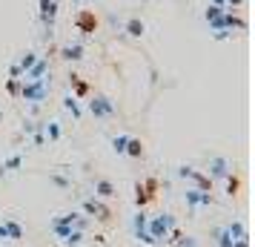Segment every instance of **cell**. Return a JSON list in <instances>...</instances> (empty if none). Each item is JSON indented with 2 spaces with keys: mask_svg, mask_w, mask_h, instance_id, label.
Returning a JSON list of instances; mask_svg holds the SVG:
<instances>
[{
  "mask_svg": "<svg viewBox=\"0 0 255 247\" xmlns=\"http://www.w3.org/2000/svg\"><path fill=\"white\" fill-rule=\"evenodd\" d=\"M52 92V81L49 78H40V81H20V95L17 98H23L26 104H43Z\"/></svg>",
  "mask_w": 255,
  "mask_h": 247,
  "instance_id": "cell-1",
  "label": "cell"
},
{
  "mask_svg": "<svg viewBox=\"0 0 255 247\" xmlns=\"http://www.w3.org/2000/svg\"><path fill=\"white\" fill-rule=\"evenodd\" d=\"M172 227H178L172 213H158V216H152L149 222H146V230H149V236L158 242V245H166V239H169V230H172Z\"/></svg>",
  "mask_w": 255,
  "mask_h": 247,
  "instance_id": "cell-2",
  "label": "cell"
},
{
  "mask_svg": "<svg viewBox=\"0 0 255 247\" xmlns=\"http://www.w3.org/2000/svg\"><path fill=\"white\" fill-rule=\"evenodd\" d=\"M86 109H89V115L98 118V121H109V118L118 115L115 101H112V98H106V95H89Z\"/></svg>",
  "mask_w": 255,
  "mask_h": 247,
  "instance_id": "cell-3",
  "label": "cell"
},
{
  "mask_svg": "<svg viewBox=\"0 0 255 247\" xmlns=\"http://www.w3.org/2000/svg\"><path fill=\"white\" fill-rule=\"evenodd\" d=\"M81 210H83V216H89V219H95V222H101V224L112 222V210H109L101 199H95V196L81 201Z\"/></svg>",
  "mask_w": 255,
  "mask_h": 247,
  "instance_id": "cell-4",
  "label": "cell"
},
{
  "mask_svg": "<svg viewBox=\"0 0 255 247\" xmlns=\"http://www.w3.org/2000/svg\"><path fill=\"white\" fill-rule=\"evenodd\" d=\"M178 176H181V178H189V181L195 184V190L212 193V178H209L207 173H201V170H195V167H186V164H181V167H178Z\"/></svg>",
  "mask_w": 255,
  "mask_h": 247,
  "instance_id": "cell-5",
  "label": "cell"
},
{
  "mask_svg": "<svg viewBox=\"0 0 255 247\" xmlns=\"http://www.w3.org/2000/svg\"><path fill=\"white\" fill-rule=\"evenodd\" d=\"M146 222H149V216L143 210H138L135 216H132V233H135V239H138L140 245H149V247H158V242L149 236V230H146Z\"/></svg>",
  "mask_w": 255,
  "mask_h": 247,
  "instance_id": "cell-6",
  "label": "cell"
},
{
  "mask_svg": "<svg viewBox=\"0 0 255 247\" xmlns=\"http://www.w3.org/2000/svg\"><path fill=\"white\" fill-rule=\"evenodd\" d=\"M155 190H158V181H155V178L135 181V204H138V210H143V207L155 199Z\"/></svg>",
  "mask_w": 255,
  "mask_h": 247,
  "instance_id": "cell-7",
  "label": "cell"
},
{
  "mask_svg": "<svg viewBox=\"0 0 255 247\" xmlns=\"http://www.w3.org/2000/svg\"><path fill=\"white\" fill-rule=\"evenodd\" d=\"M184 201H186V207L195 213L198 207H212V204H215V196H212V193H204V190L189 187L184 193Z\"/></svg>",
  "mask_w": 255,
  "mask_h": 247,
  "instance_id": "cell-8",
  "label": "cell"
},
{
  "mask_svg": "<svg viewBox=\"0 0 255 247\" xmlns=\"http://www.w3.org/2000/svg\"><path fill=\"white\" fill-rule=\"evenodd\" d=\"M232 173V161L230 158H224V155H212L209 158V178L215 181V178H227Z\"/></svg>",
  "mask_w": 255,
  "mask_h": 247,
  "instance_id": "cell-9",
  "label": "cell"
},
{
  "mask_svg": "<svg viewBox=\"0 0 255 247\" xmlns=\"http://www.w3.org/2000/svg\"><path fill=\"white\" fill-rule=\"evenodd\" d=\"M75 29H78V32H83V35H92L95 29H98V17H95V12L83 9V12L75 17Z\"/></svg>",
  "mask_w": 255,
  "mask_h": 247,
  "instance_id": "cell-10",
  "label": "cell"
},
{
  "mask_svg": "<svg viewBox=\"0 0 255 247\" xmlns=\"http://www.w3.org/2000/svg\"><path fill=\"white\" fill-rule=\"evenodd\" d=\"M58 9H60V3H55V0H40V23L46 26V29H52V26H55Z\"/></svg>",
  "mask_w": 255,
  "mask_h": 247,
  "instance_id": "cell-11",
  "label": "cell"
},
{
  "mask_svg": "<svg viewBox=\"0 0 255 247\" xmlns=\"http://www.w3.org/2000/svg\"><path fill=\"white\" fill-rule=\"evenodd\" d=\"M115 196H118V187L109 178H104V176L95 178V199H115Z\"/></svg>",
  "mask_w": 255,
  "mask_h": 247,
  "instance_id": "cell-12",
  "label": "cell"
},
{
  "mask_svg": "<svg viewBox=\"0 0 255 247\" xmlns=\"http://www.w3.org/2000/svg\"><path fill=\"white\" fill-rule=\"evenodd\" d=\"M46 75H49V60H46V58H37L35 66L26 72L20 81H40V78H46Z\"/></svg>",
  "mask_w": 255,
  "mask_h": 247,
  "instance_id": "cell-13",
  "label": "cell"
},
{
  "mask_svg": "<svg viewBox=\"0 0 255 247\" xmlns=\"http://www.w3.org/2000/svg\"><path fill=\"white\" fill-rule=\"evenodd\" d=\"M69 83H72V95H75L78 101H81V98H89V95H92V89H89V83L83 81L81 75H75V72L69 75Z\"/></svg>",
  "mask_w": 255,
  "mask_h": 247,
  "instance_id": "cell-14",
  "label": "cell"
},
{
  "mask_svg": "<svg viewBox=\"0 0 255 247\" xmlns=\"http://www.w3.org/2000/svg\"><path fill=\"white\" fill-rule=\"evenodd\" d=\"M60 58L66 60V63H78V60H83V43H66V46L60 49Z\"/></svg>",
  "mask_w": 255,
  "mask_h": 247,
  "instance_id": "cell-15",
  "label": "cell"
},
{
  "mask_svg": "<svg viewBox=\"0 0 255 247\" xmlns=\"http://www.w3.org/2000/svg\"><path fill=\"white\" fill-rule=\"evenodd\" d=\"M3 227H6V236H9V242H23L26 239V230L20 222H14V219H6L3 222Z\"/></svg>",
  "mask_w": 255,
  "mask_h": 247,
  "instance_id": "cell-16",
  "label": "cell"
},
{
  "mask_svg": "<svg viewBox=\"0 0 255 247\" xmlns=\"http://www.w3.org/2000/svg\"><path fill=\"white\" fill-rule=\"evenodd\" d=\"M124 32H127L129 37H143V32H146V23H143L140 17H129L127 23H124Z\"/></svg>",
  "mask_w": 255,
  "mask_h": 247,
  "instance_id": "cell-17",
  "label": "cell"
},
{
  "mask_svg": "<svg viewBox=\"0 0 255 247\" xmlns=\"http://www.w3.org/2000/svg\"><path fill=\"white\" fill-rule=\"evenodd\" d=\"M20 167H23V155L14 153V155H9V158L0 164V176H9V173H14V170H20Z\"/></svg>",
  "mask_w": 255,
  "mask_h": 247,
  "instance_id": "cell-18",
  "label": "cell"
},
{
  "mask_svg": "<svg viewBox=\"0 0 255 247\" xmlns=\"http://www.w3.org/2000/svg\"><path fill=\"white\" fill-rule=\"evenodd\" d=\"M212 245H215V247H232V236L227 233V227H224V224L212 230Z\"/></svg>",
  "mask_w": 255,
  "mask_h": 247,
  "instance_id": "cell-19",
  "label": "cell"
},
{
  "mask_svg": "<svg viewBox=\"0 0 255 247\" xmlns=\"http://www.w3.org/2000/svg\"><path fill=\"white\" fill-rule=\"evenodd\" d=\"M43 135H46V141L58 144L63 138V130H60V121H46V127H43Z\"/></svg>",
  "mask_w": 255,
  "mask_h": 247,
  "instance_id": "cell-20",
  "label": "cell"
},
{
  "mask_svg": "<svg viewBox=\"0 0 255 247\" xmlns=\"http://www.w3.org/2000/svg\"><path fill=\"white\" fill-rule=\"evenodd\" d=\"M63 109L72 112L75 121H81V118H83V109H81V104H78V98H75V95H63Z\"/></svg>",
  "mask_w": 255,
  "mask_h": 247,
  "instance_id": "cell-21",
  "label": "cell"
},
{
  "mask_svg": "<svg viewBox=\"0 0 255 247\" xmlns=\"http://www.w3.org/2000/svg\"><path fill=\"white\" fill-rule=\"evenodd\" d=\"M224 227H227V233L232 236V242H238V239H247V224H244L241 219H235V222L224 224Z\"/></svg>",
  "mask_w": 255,
  "mask_h": 247,
  "instance_id": "cell-22",
  "label": "cell"
},
{
  "mask_svg": "<svg viewBox=\"0 0 255 247\" xmlns=\"http://www.w3.org/2000/svg\"><path fill=\"white\" fill-rule=\"evenodd\" d=\"M124 155L135 158V161H138V158H143V141H140V138H132V135H129V141H127V153H124Z\"/></svg>",
  "mask_w": 255,
  "mask_h": 247,
  "instance_id": "cell-23",
  "label": "cell"
},
{
  "mask_svg": "<svg viewBox=\"0 0 255 247\" xmlns=\"http://www.w3.org/2000/svg\"><path fill=\"white\" fill-rule=\"evenodd\" d=\"M40 58V55H37V52H32V49H29V52H23V55H20V60H17V66H20V72H29L32 69V66H35V60Z\"/></svg>",
  "mask_w": 255,
  "mask_h": 247,
  "instance_id": "cell-24",
  "label": "cell"
},
{
  "mask_svg": "<svg viewBox=\"0 0 255 247\" xmlns=\"http://www.w3.org/2000/svg\"><path fill=\"white\" fill-rule=\"evenodd\" d=\"M83 242H86V233H83V230H72V233L63 239V245L66 247H81Z\"/></svg>",
  "mask_w": 255,
  "mask_h": 247,
  "instance_id": "cell-25",
  "label": "cell"
},
{
  "mask_svg": "<svg viewBox=\"0 0 255 247\" xmlns=\"http://www.w3.org/2000/svg\"><path fill=\"white\" fill-rule=\"evenodd\" d=\"M224 12H227L224 6H215V3H209L207 12H204V20H207V23H215V20H218V17H221Z\"/></svg>",
  "mask_w": 255,
  "mask_h": 247,
  "instance_id": "cell-26",
  "label": "cell"
},
{
  "mask_svg": "<svg viewBox=\"0 0 255 247\" xmlns=\"http://www.w3.org/2000/svg\"><path fill=\"white\" fill-rule=\"evenodd\" d=\"M49 181L55 184L58 190H72V178H66V176H58V173H52L49 176Z\"/></svg>",
  "mask_w": 255,
  "mask_h": 247,
  "instance_id": "cell-27",
  "label": "cell"
},
{
  "mask_svg": "<svg viewBox=\"0 0 255 247\" xmlns=\"http://www.w3.org/2000/svg\"><path fill=\"white\" fill-rule=\"evenodd\" d=\"M127 141H129V135H115V138H112V150H115L118 155H124L127 153Z\"/></svg>",
  "mask_w": 255,
  "mask_h": 247,
  "instance_id": "cell-28",
  "label": "cell"
},
{
  "mask_svg": "<svg viewBox=\"0 0 255 247\" xmlns=\"http://www.w3.org/2000/svg\"><path fill=\"white\" fill-rule=\"evenodd\" d=\"M238 190H241V178L238 176H227V193H230V196H238Z\"/></svg>",
  "mask_w": 255,
  "mask_h": 247,
  "instance_id": "cell-29",
  "label": "cell"
},
{
  "mask_svg": "<svg viewBox=\"0 0 255 247\" xmlns=\"http://www.w3.org/2000/svg\"><path fill=\"white\" fill-rule=\"evenodd\" d=\"M6 92L12 95V98H17L20 95V78H9L6 81Z\"/></svg>",
  "mask_w": 255,
  "mask_h": 247,
  "instance_id": "cell-30",
  "label": "cell"
},
{
  "mask_svg": "<svg viewBox=\"0 0 255 247\" xmlns=\"http://www.w3.org/2000/svg\"><path fill=\"white\" fill-rule=\"evenodd\" d=\"M35 124H37V121H29V118H23V124H20V132H23V135H32V132H35Z\"/></svg>",
  "mask_w": 255,
  "mask_h": 247,
  "instance_id": "cell-31",
  "label": "cell"
},
{
  "mask_svg": "<svg viewBox=\"0 0 255 247\" xmlns=\"http://www.w3.org/2000/svg\"><path fill=\"white\" fill-rule=\"evenodd\" d=\"M230 35H232L230 29H215V32H212V37H215V40H227Z\"/></svg>",
  "mask_w": 255,
  "mask_h": 247,
  "instance_id": "cell-32",
  "label": "cell"
},
{
  "mask_svg": "<svg viewBox=\"0 0 255 247\" xmlns=\"http://www.w3.org/2000/svg\"><path fill=\"white\" fill-rule=\"evenodd\" d=\"M244 6V0H224V9L230 12V9H241Z\"/></svg>",
  "mask_w": 255,
  "mask_h": 247,
  "instance_id": "cell-33",
  "label": "cell"
},
{
  "mask_svg": "<svg viewBox=\"0 0 255 247\" xmlns=\"http://www.w3.org/2000/svg\"><path fill=\"white\" fill-rule=\"evenodd\" d=\"M9 78H23V72H20V66H17V60L9 66Z\"/></svg>",
  "mask_w": 255,
  "mask_h": 247,
  "instance_id": "cell-34",
  "label": "cell"
},
{
  "mask_svg": "<svg viewBox=\"0 0 255 247\" xmlns=\"http://www.w3.org/2000/svg\"><path fill=\"white\" fill-rule=\"evenodd\" d=\"M232 247H250V239H238V242H232Z\"/></svg>",
  "mask_w": 255,
  "mask_h": 247,
  "instance_id": "cell-35",
  "label": "cell"
},
{
  "mask_svg": "<svg viewBox=\"0 0 255 247\" xmlns=\"http://www.w3.org/2000/svg\"><path fill=\"white\" fill-rule=\"evenodd\" d=\"M0 242H9V236H6V227H3V222H0Z\"/></svg>",
  "mask_w": 255,
  "mask_h": 247,
  "instance_id": "cell-36",
  "label": "cell"
},
{
  "mask_svg": "<svg viewBox=\"0 0 255 247\" xmlns=\"http://www.w3.org/2000/svg\"><path fill=\"white\" fill-rule=\"evenodd\" d=\"M72 3H78V6H83V3H89V0H72Z\"/></svg>",
  "mask_w": 255,
  "mask_h": 247,
  "instance_id": "cell-37",
  "label": "cell"
},
{
  "mask_svg": "<svg viewBox=\"0 0 255 247\" xmlns=\"http://www.w3.org/2000/svg\"><path fill=\"white\" fill-rule=\"evenodd\" d=\"M55 3H63V0H55Z\"/></svg>",
  "mask_w": 255,
  "mask_h": 247,
  "instance_id": "cell-38",
  "label": "cell"
},
{
  "mask_svg": "<svg viewBox=\"0 0 255 247\" xmlns=\"http://www.w3.org/2000/svg\"><path fill=\"white\" fill-rule=\"evenodd\" d=\"M0 247H3V245H0Z\"/></svg>",
  "mask_w": 255,
  "mask_h": 247,
  "instance_id": "cell-39",
  "label": "cell"
}]
</instances>
